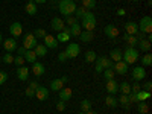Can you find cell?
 <instances>
[{"label": "cell", "instance_id": "f6af8a7d", "mask_svg": "<svg viewBox=\"0 0 152 114\" xmlns=\"http://www.w3.org/2000/svg\"><path fill=\"white\" fill-rule=\"evenodd\" d=\"M14 64H15L17 67L24 66V58H23V56H17V58H14Z\"/></svg>", "mask_w": 152, "mask_h": 114}, {"label": "cell", "instance_id": "52a82bcc", "mask_svg": "<svg viewBox=\"0 0 152 114\" xmlns=\"http://www.w3.org/2000/svg\"><path fill=\"white\" fill-rule=\"evenodd\" d=\"M79 52H81V47H79L78 43H70L66 49V53H67L69 58H76L79 55Z\"/></svg>", "mask_w": 152, "mask_h": 114}, {"label": "cell", "instance_id": "680465c9", "mask_svg": "<svg viewBox=\"0 0 152 114\" xmlns=\"http://www.w3.org/2000/svg\"><path fill=\"white\" fill-rule=\"evenodd\" d=\"M117 14H119V15H125V11H123V9H119Z\"/></svg>", "mask_w": 152, "mask_h": 114}, {"label": "cell", "instance_id": "f35d334b", "mask_svg": "<svg viewBox=\"0 0 152 114\" xmlns=\"http://www.w3.org/2000/svg\"><path fill=\"white\" fill-rule=\"evenodd\" d=\"M138 113H140V114H148L149 113V105L146 104V100H145V102H138Z\"/></svg>", "mask_w": 152, "mask_h": 114}, {"label": "cell", "instance_id": "9f6ffc18", "mask_svg": "<svg viewBox=\"0 0 152 114\" xmlns=\"http://www.w3.org/2000/svg\"><path fill=\"white\" fill-rule=\"evenodd\" d=\"M104 72V69H102V66L99 64V62H96V73H102Z\"/></svg>", "mask_w": 152, "mask_h": 114}, {"label": "cell", "instance_id": "ba28073f", "mask_svg": "<svg viewBox=\"0 0 152 114\" xmlns=\"http://www.w3.org/2000/svg\"><path fill=\"white\" fill-rule=\"evenodd\" d=\"M9 32H11V35H12V38H17V37H21V34H23V26H21V23H18V21H14L9 26Z\"/></svg>", "mask_w": 152, "mask_h": 114}, {"label": "cell", "instance_id": "f907efd6", "mask_svg": "<svg viewBox=\"0 0 152 114\" xmlns=\"http://www.w3.org/2000/svg\"><path fill=\"white\" fill-rule=\"evenodd\" d=\"M128 99H129V102H131V104H138L137 94H135V93H129V94H128Z\"/></svg>", "mask_w": 152, "mask_h": 114}, {"label": "cell", "instance_id": "cb8c5ba5", "mask_svg": "<svg viewBox=\"0 0 152 114\" xmlns=\"http://www.w3.org/2000/svg\"><path fill=\"white\" fill-rule=\"evenodd\" d=\"M24 9H26V12L29 15H35L38 12V8H37V3H34V0H29V2L26 3V6H24Z\"/></svg>", "mask_w": 152, "mask_h": 114}, {"label": "cell", "instance_id": "6125c7cd", "mask_svg": "<svg viewBox=\"0 0 152 114\" xmlns=\"http://www.w3.org/2000/svg\"><path fill=\"white\" fill-rule=\"evenodd\" d=\"M0 43H2V34H0Z\"/></svg>", "mask_w": 152, "mask_h": 114}, {"label": "cell", "instance_id": "11a10c76", "mask_svg": "<svg viewBox=\"0 0 152 114\" xmlns=\"http://www.w3.org/2000/svg\"><path fill=\"white\" fill-rule=\"evenodd\" d=\"M29 87L32 88V90H37V88L40 87V84H38L37 81H32V82H29Z\"/></svg>", "mask_w": 152, "mask_h": 114}, {"label": "cell", "instance_id": "d590c367", "mask_svg": "<svg viewBox=\"0 0 152 114\" xmlns=\"http://www.w3.org/2000/svg\"><path fill=\"white\" fill-rule=\"evenodd\" d=\"M117 102H120V104H122V107H123L125 110H128V108L131 107V102H129V99H128V94H122V96L119 97Z\"/></svg>", "mask_w": 152, "mask_h": 114}, {"label": "cell", "instance_id": "7a4b0ae2", "mask_svg": "<svg viewBox=\"0 0 152 114\" xmlns=\"http://www.w3.org/2000/svg\"><path fill=\"white\" fill-rule=\"evenodd\" d=\"M58 9H59V12L64 17L73 15L75 11H76V3H75V0H59Z\"/></svg>", "mask_w": 152, "mask_h": 114}, {"label": "cell", "instance_id": "74e56055", "mask_svg": "<svg viewBox=\"0 0 152 114\" xmlns=\"http://www.w3.org/2000/svg\"><path fill=\"white\" fill-rule=\"evenodd\" d=\"M102 75H104L105 81H111V79H114V76H116V72H114L113 69H105L102 72Z\"/></svg>", "mask_w": 152, "mask_h": 114}, {"label": "cell", "instance_id": "d6a6232c", "mask_svg": "<svg viewBox=\"0 0 152 114\" xmlns=\"http://www.w3.org/2000/svg\"><path fill=\"white\" fill-rule=\"evenodd\" d=\"M135 94H137V100H138V102H145V100H148L151 97V91H145V90H140Z\"/></svg>", "mask_w": 152, "mask_h": 114}, {"label": "cell", "instance_id": "e7e4bbea", "mask_svg": "<svg viewBox=\"0 0 152 114\" xmlns=\"http://www.w3.org/2000/svg\"><path fill=\"white\" fill-rule=\"evenodd\" d=\"M79 114H85V113H82V111H81V113H79Z\"/></svg>", "mask_w": 152, "mask_h": 114}, {"label": "cell", "instance_id": "6da1fadb", "mask_svg": "<svg viewBox=\"0 0 152 114\" xmlns=\"http://www.w3.org/2000/svg\"><path fill=\"white\" fill-rule=\"evenodd\" d=\"M81 20L82 21L79 24H81V28L84 31H90V32L94 31V28H96V17H94V14H93L91 11H87Z\"/></svg>", "mask_w": 152, "mask_h": 114}, {"label": "cell", "instance_id": "7dc6e473", "mask_svg": "<svg viewBox=\"0 0 152 114\" xmlns=\"http://www.w3.org/2000/svg\"><path fill=\"white\" fill-rule=\"evenodd\" d=\"M56 110H58L59 113L66 110V102H64V100H59V102H56Z\"/></svg>", "mask_w": 152, "mask_h": 114}, {"label": "cell", "instance_id": "4316f807", "mask_svg": "<svg viewBox=\"0 0 152 114\" xmlns=\"http://www.w3.org/2000/svg\"><path fill=\"white\" fill-rule=\"evenodd\" d=\"M34 50H35V53H37L38 58H44L46 53H47V47H46L44 44H37Z\"/></svg>", "mask_w": 152, "mask_h": 114}, {"label": "cell", "instance_id": "2e32d148", "mask_svg": "<svg viewBox=\"0 0 152 114\" xmlns=\"http://www.w3.org/2000/svg\"><path fill=\"white\" fill-rule=\"evenodd\" d=\"M31 72L34 73V76H43L44 72H46V67H44V64H41V62H34Z\"/></svg>", "mask_w": 152, "mask_h": 114}, {"label": "cell", "instance_id": "6f0895ef", "mask_svg": "<svg viewBox=\"0 0 152 114\" xmlns=\"http://www.w3.org/2000/svg\"><path fill=\"white\" fill-rule=\"evenodd\" d=\"M47 0H34V3H46Z\"/></svg>", "mask_w": 152, "mask_h": 114}, {"label": "cell", "instance_id": "bcb514c9", "mask_svg": "<svg viewBox=\"0 0 152 114\" xmlns=\"http://www.w3.org/2000/svg\"><path fill=\"white\" fill-rule=\"evenodd\" d=\"M8 81V73L6 72H0V85H3Z\"/></svg>", "mask_w": 152, "mask_h": 114}, {"label": "cell", "instance_id": "db71d44e", "mask_svg": "<svg viewBox=\"0 0 152 114\" xmlns=\"http://www.w3.org/2000/svg\"><path fill=\"white\" fill-rule=\"evenodd\" d=\"M17 52H18V56H24V53H26V49H24L23 46H21V47H17Z\"/></svg>", "mask_w": 152, "mask_h": 114}, {"label": "cell", "instance_id": "b9f144b4", "mask_svg": "<svg viewBox=\"0 0 152 114\" xmlns=\"http://www.w3.org/2000/svg\"><path fill=\"white\" fill-rule=\"evenodd\" d=\"M78 21H79V20L76 18L75 15H67V17H66V20H64V23H67V24H69V28H70V26H73V24H75V23H78Z\"/></svg>", "mask_w": 152, "mask_h": 114}, {"label": "cell", "instance_id": "816d5d0a", "mask_svg": "<svg viewBox=\"0 0 152 114\" xmlns=\"http://www.w3.org/2000/svg\"><path fill=\"white\" fill-rule=\"evenodd\" d=\"M24 94H26L28 97H34V96H35V90H32L31 87H28V88H26V91H24Z\"/></svg>", "mask_w": 152, "mask_h": 114}, {"label": "cell", "instance_id": "5bb4252c", "mask_svg": "<svg viewBox=\"0 0 152 114\" xmlns=\"http://www.w3.org/2000/svg\"><path fill=\"white\" fill-rule=\"evenodd\" d=\"M70 28H64L61 32H58V37H55L56 40H58V43H67L69 40H70Z\"/></svg>", "mask_w": 152, "mask_h": 114}, {"label": "cell", "instance_id": "7bdbcfd3", "mask_svg": "<svg viewBox=\"0 0 152 114\" xmlns=\"http://www.w3.org/2000/svg\"><path fill=\"white\" fill-rule=\"evenodd\" d=\"M2 61L5 62V64H12V62H14V56H12V55H11L9 52H6V53L3 55Z\"/></svg>", "mask_w": 152, "mask_h": 114}, {"label": "cell", "instance_id": "f546056e", "mask_svg": "<svg viewBox=\"0 0 152 114\" xmlns=\"http://www.w3.org/2000/svg\"><path fill=\"white\" fill-rule=\"evenodd\" d=\"M81 32H82V28H81L79 23H75L73 26H70V35L72 37H79Z\"/></svg>", "mask_w": 152, "mask_h": 114}, {"label": "cell", "instance_id": "ffe728a7", "mask_svg": "<svg viewBox=\"0 0 152 114\" xmlns=\"http://www.w3.org/2000/svg\"><path fill=\"white\" fill-rule=\"evenodd\" d=\"M125 31H126V34H129V35H135L138 32V24L132 23V21H126L125 23Z\"/></svg>", "mask_w": 152, "mask_h": 114}, {"label": "cell", "instance_id": "ee69618b", "mask_svg": "<svg viewBox=\"0 0 152 114\" xmlns=\"http://www.w3.org/2000/svg\"><path fill=\"white\" fill-rule=\"evenodd\" d=\"M32 34L35 35V38H37V40H38V38H44L47 32H46L44 29H35V31H34Z\"/></svg>", "mask_w": 152, "mask_h": 114}, {"label": "cell", "instance_id": "c3c4849f", "mask_svg": "<svg viewBox=\"0 0 152 114\" xmlns=\"http://www.w3.org/2000/svg\"><path fill=\"white\" fill-rule=\"evenodd\" d=\"M140 90H142V85L138 84V82H135V84L131 87V93H138Z\"/></svg>", "mask_w": 152, "mask_h": 114}, {"label": "cell", "instance_id": "be15d7a7", "mask_svg": "<svg viewBox=\"0 0 152 114\" xmlns=\"http://www.w3.org/2000/svg\"><path fill=\"white\" fill-rule=\"evenodd\" d=\"M132 2H140V0H132Z\"/></svg>", "mask_w": 152, "mask_h": 114}, {"label": "cell", "instance_id": "94428289", "mask_svg": "<svg viewBox=\"0 0 152 114\" xmlns=\"http://www.w3.org/2000/svg\"><path fill=\"white\" fill-rule=\"evenodd\" d=\"M148 3H149V6L152 5V0H148Z\"/></svg>", "mask_w": 152, "mask_h": 114}, {"label": "cell", "instance_id": "9c48e42d", "mask_svg": "<svg viewBox=\"0 0 152 114\" xmlns=\"http://www.w3.org/2000/svg\"><path fill=\"white\" fill-rule=\"evenodd\" d=\"M105 88H107V91L110 93V94H117L119 93V82L116 81V79H111V81H107V84H105Z\"/></svg>", "mask_w": 152, "mask_h": 114}, {"label": "cell", "instance_id": "277c9868", "mask_svg": "<svg viewBox=\"0 0 152 114\" xmlns=\"http://www.w3.org/2000/svg\"><path fill=\"white\" fill-rule=\"evenodd\" d=\"M138 31L143 32V34H152V18L149 15L143 17L140 20V23H138Z\"/></svg>", "mask_w": 152, "mask_h": 114}, {"label": "cell", "instance_id": "60d3db41", "mask_svg": "<svg viewBox=\"0 0 152 114\" xmlns=\"http://www.w3.org/2000/svg\"><path fill=\"white\" fill-rule=\"evenodd\" d=\"M85 12H87V9L85 8H76V11H75V17L76 18H78V20H81L82 17H84V14H85Z\"/></svg>", "mask_w": 152, "mask_h": 114}, {"label": "cell", "instance_id": "d6986e66", "mask_svg": "<svg viewBox=\"0 0 152 114\" xmlns=\"http://www.w3.org/2000/svg\"><path fill=\"white\" fill-rule=\"evenodd\" d=\"M96 62H99V64L102 66L104 70H105V69H113V64H114V62H113L110 58H107V56H97V58H96Z\"/></svg>", "mask_w": 152, "mask_h": 114}, {"label": "cell", "instance_id": "e0dca14e", "mask_svg": "<svg viewBox=\"0 0 152 114\" xmlns=\"http://www.w3.org/2000/svg\"><path fill=\"white\" fill-rule=\"evenodd\" d=\"M44 46L47 49H56L58 47V40L53 35H46L44 37Z\"/></svg>", "mask_w": 152, "mask_h": 114}, {"label": "cell", "instance_id": "83f0119b", "mask_svg": "<svg viewBox=\"0 0 152 114\" xmlns=\"http://www.w3.org/2000/svg\"><path fill=\"white\" fill-rule=\"evenodd\" d=\"M123 40L128 43V46L129 47H134V46H137L138 44V40L135 38V35H129V34H125L123 35Z\"/></svg>", "mask_w": 152, "mask_h": 114}, {"label": "cell", "instance_id": "603a6c76", "mask_svg": "<svg viewBox=\"0 0 152 114\" xmlns=\"http://www.w3.org/2000/svg\"><path fill=\"white\" fill-rule=\"evenodd\" d=\"M93 38H94V34L90 32V31H84V32H81V35H79V40H81L82 43H90V41H93Z\"/></svg>", "mask_w": 152, "mask_h": 114}, {"label": "cell", "instance_id": "f1b7e54d", "mask_svg": "<svg viewBox=\"0 0 152 114\" xmlns=\"http://www.w3.org/2000/svg\"><path fill=\"white\" fill-rule=\"evenodd\" d=\"M105 105L110 107V108H116V107L119 105V102H117V99L114 97L113 94H108V96L105 97Z\"/></svg>", "mask_w": 152, "mask_h": 114}, {"label": "cell", "instance_id": "681fc988", "mask_svg": "<svg viewBox=\"0 0 152 114\" xmlns=\"http://www.w3.org/2000/svg\"><path fill=\"white\" fill-rule=\"evenodd\" d=\"M67 59H69V56H67L66 52H61V53L58 55V61H59V62H66Z\"/></svg>", "mask_w": 152, "mask_h": 114}, {"label": "cell", "instance_id": "8d00e7d4", "mask_svg": "<svg viewBox=\"0 0 152 114\" xmlns=\"http://www.w3.org/2000/svg\"><path fill=\"white\" fill-rule=\"evenodd\" d=\"M119 91H120L122 94H129V93H131V85H129V82H122V84L119 85Z\"/></svg>", "mask_w": 152, "mask_h": 114}, {"label": "cell", "instance_id": "3957f363", "mask_svg": "<svg viewBox=\"0 0 152 114\" xmlns=\"http://www.w3.org/2000/svg\"><path fill=\"white\" fill-rule=\"evenodd\" d=\"M137 59H138V52L134 47H126L125 52H122V61H125L128 66L134 64Z\"/></svg>", "mask_w": 152, "mask_h": 114}, {"label": "cell", "instance_id": "9a60e30c", "mask_svg": "<svg viewBox=\"0 0 152 114\" xmlns=\"http://www.w3.org/2000/svg\"><path fill=\"white\" fill-rule=\"evenodd\" d=\"M105 34H107V37L110 38V40H114V38L119 37V29L114 26V24H107L105 26Z\"/></svg>", "mask_w": 152, "mask_h": 114}, {"label": "cell", "instance_id": "d4e9b609", "mask_svg": "<svg viewBox=\"0 0 152 114\" xmlns=\"http://www.w3.org/2000/svg\"><path fill=\"white\" fill-rule=\"evenodd\" d=\"M24 61H28V62H31V64H34V62H37V53H35V50L32 49V50H26V53H24Z\"/></svg>", "mask_w": 152, "mask_h": 114}, {"label": "cell", "instance_id": "e575fe53", "mask_svg": "<svg viewBox=\"0 0 152 114\" xmlns=\"http://www.w3.org/2000/svg\"><path fill=\"white\" fill-rule=\"evenodd\" d=\"M82 8H85L87 11H91L96 8V0H81Z\"/></svg>", "mask_w": 152, "mask_h": 114}, {"label": "cell", "instance_id": "ab89813d", "mask_svg": "<svg viewBox=\"0 0 152 114\" xmlns=\"http://www.w3.org/2000/svg\"><path fill=\"white\" fill-rule=\"evenodd\" d=\"M91 108V102L88 99H82V102H81V111L82 113H87V111H90Z\"/></svg>", "mask_w": 152, "mask_h": 114}, {"label": "cell", "instance_id": "44dd1931", "mask_svg": "<svg viewBox=\"0 0 152 114\" xmlns=\"http://www.w3.org/2000/svg\"><path fill=\"white\" fill-rule=\"evenodd\" d=\"M58 96H59V100H69L72 96H73V91L72 88H61V90L58 91Z\"/></svg>", "mask_w": 152, "mask_h": 114}, {"label": "cell", "instance_id": "4dcf8cb0", "mask_svg": "<svg viewBox=\"0 0 152 114\" xmlns=\"http://www.w3.org/2000/svg\"><path fill=\"white\" fill-rule=\"evenodd\" d=\"M138 46H140V50H142V52H145V53H148L149 50H151V41L146 40V38L138 41Z\"/></svg>", "mask_w": 152, "mask_h": 114}, {"label": "cell", "instance_id": "836d02e7", "mask_svg": "<svg viewBox=\"0 0 152 114\" xmlns=\"http://www.w3.org/2000/svg\"><path fill=\"white\" fill-rule=\"evenodd\" d=\"M84 58H85V62H94L96 58H97V55H96L94 50H87L85 55H84Z\"/></svg>", "mask_w": 152, "mask_h": 114}, {"label": "cell", "instance_id": "8992f818", "mask_svg": "<svg viewBox=\"0 0 152 114\" xmlns=\"http://www.w3.org/2000/svg\"><path fill=\"white\" fill-rule=\"evenodd\" d=\"M113 70L116 73H119V75H126L128 70H129V66L126 64L125 61H117V62H114V64H113Z\"/></svg>", "mask_w": 152, "mask_h": 114}, {"label": "cell", "instance_id": "f5cc1de1", "mask_svg": "<svg viewBox=\"0 0 152 114\" xmlns=\"http://www.w3.org/2000/svg\"><path fill=\"white\" fill-rule=\"evenodd\" d=\"M151 88H152V82L151 81H146L145 85H143V90L145 91H151Z\"/></svg>", "mask_w": 152, "mask_h": 114}, {"label": "cell", "instance_id": "484cf974", "mask_svg": "<svg viewBox=\"0 0 152 114\" xmlns=\"http://www.w3.org/2000/svg\"><path fill=\"white\" fill-rule=\"evenodd\" d=\"M110 59L113 62H117V61H122V50L120 49H113L110 52Z\"/></svg>", "mask_w": 152, "mask_h": 114}, {"label": "cell", "instance_id": "91938a15", "mask_svg": "<svg viewBox=\"0 0 152 114\" xmlns=\"http://www.w3.org/2000/svg\"><path fill=\"white\" fill-rule=\"evenodd\" d=\"M85 114H97V113H94V111H91V110H90V111H87Z\"/></svg>", "mask_w": 152, "mask_h": 114}, {"label": "cell", "instance_id": "5b68a950", "mask_svg": "<svg viewBox=\"0 0 152 114\" xmlns=\"http://www.w3.org/2000/svg\"><path fill=\"white\" fill-rule=\"evenodd\" d=\"M37 44H38V40L35 38V35H34L32 32H29V34L24 35V38H23V47L26 49V50H32V49H35Z\"/></svg>", "mask_w": 152, "mask_h": 114}, {"label": "cell", "instance_id": "1f68e13d", "mask_svg": "<svg viewBox=\"0 0 152 114\" xmlns=\"http://www.w3.org/2000/svg\"><path fill=\"white\" fill-rule=\"evenodd\" d=\"M140 59H142V67H151L152 66V55L149 52L145 53L143 58H140Z\"/></svg>", "mask_w": 152, "mask_h": 114}, {"label": "cell", "instance_id": "7402d4cb", "mask_svg": "<svg viewBox=\"0 0 152 114\" xmlns=\"http://www.w3.org/2000/svg\"><path fill=\"white\" fill-rule=\"evenodd\" d=\"M64 81H62L61 78H58V79H53V81H50V90L52 91H59L61 88H64Z\"/></svg>", "mask_w": 152, "mask_h": 114}, {"label": "cell", "instance_id": "7c38bea8", "mask_svg": "<svg viewBox=\"0 0 152 114\" xmlns=\"http://www.w3.org/2000/svg\"><path fill=\"white\" fill-rule=\"evenodd\" d=\"M35 97L38 99V100H47L49 99V90L46 87H43V85H40L35 90Z\"/></svg>", "mask_w": 152, "mask_h": 114}, {"label": "cell", "instance_id": "ac0fdd59", "mask_svg": "<svg viewBox=\"0 0 152 114\" xmlns=\"http://www.w3.org/2000/svg\"><path fill=\"white\" fill-rule=\"evenodd\" d=\"M17 78H18L21 82L28 81V78H29V69H28V67H24V66L17 67Z\"/></svg>", "mask_w": 152, "mask_h": 114}, {"label": "cell", "instance_id": "4fadbf2b", "mask_svg": "<svg viewBox=\"0 0 152 114\" xmlns=\"http://www.w3.org/2000/svg\"><path fill=\"white\" fill-rule=\"evenodd\" d=\"M50 26H52V29H53L55 32H61L62 29L66 28V23H64V20H62V18L55 17V18L52 20V23H50Z\"/></svg>", "mask_w": 152, "mask_h": 114}, {"label": "cell", "instance_id": "8fae6325", "mask_svg": "<svg viewBox=\"0 0 152 114\" xmlns=\"http://www.w3.org/2000/svg\"><path fill=\"white\" fill-rule=\"evenodd\" d=\"M146 78V70H145V67H135L134 70H132V79L134 81H143Z\"/></svg>", "mask_w": 152, "mask_h": 114}, {"label": "cell", "instance_id": "30bf717a", "mask_svg": "<svg viewBox=\"0 0 152 114\" xmlns=\"http://www.w3.org/2000/svg\"><path fill=\"white\" fill-rule=\"evenodd\" d=\"M3 47H5L6 52H9V53L14 52V50H17V47H18L17 40H15V38H8V40L3 41Z\"/></svg>", "mask_w": 152, "mask_h": 114}]
</instances>
